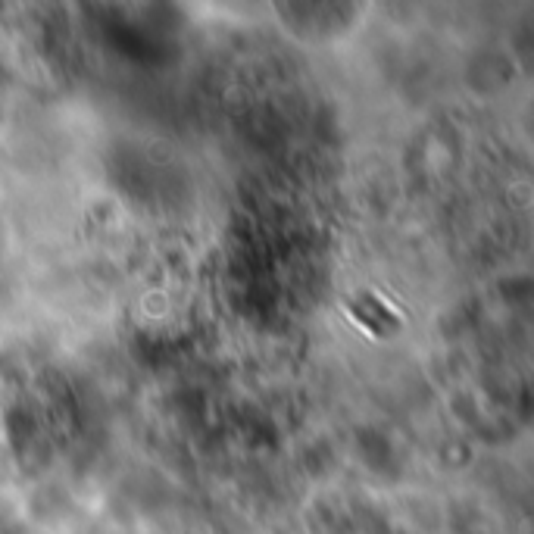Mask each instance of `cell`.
Masks as SVG:
<instances>
[{
  "label": "cell",
  "instance_id": "obj_1",
  "mask_svg": "<svg viewBox=\"0 0 534 534\" xmlns=\"http://www.w3.org/2000/svg\"><path fill=\"white\" fill-rule=\"evenodd\" d=\"M353 319L363 322L372 335H391V332H397V328H400V316L391 313L385 303H381L378 297H372V294L360 297V303L353 307Z\"/></svg>",
  "mask_w": 534,
  "mask_h": 534
}]
</instances>
